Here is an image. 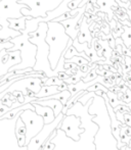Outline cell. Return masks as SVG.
Here are the masks:
<instances>
[{"label":"cell","instance_id":"4316f807","mask_svg":"<svg viewBox=\"0 0 131 150\" xmlns=\"http://www.w3.org/2000/svg\"><path fill=\"white\" fill-rule=\"evenodd\" d=\"M82 0H73V1H70L69 3H68V8L70 9V11H71L72 9H75V8H77L78 6H79V4L81 3Z\"/></svg>","mask_w":131,"mask_h":150},{"label":"cell","instance_id":"7a4b0ae2","mask_svg":"<svg viewBox=\"0 0 131 150\" xmlns=\"http://www.w3.org/2000/svg\"><path fill=\"white\" fill-rule=\"evenodd\" d=\"M88 112L90 115H95L92 120L98 126V131L94 135L93 139V143L95 145L94 150H120L118 148L117 139L112 132L111 119L103 96L93 95L92 102L88 107Z\"/></svg>","mask_w":131,"mask_h":150},{"label":"cell","instance_id":"5bb4252c","mask_svg":"<svg viewBox=\"0 0 131 150\" xmlns=\"http://www.w3.org/2000/svg\"><path fill=\"white\" fill-rule=\"evenodd\" d=\"M34 106V109H35L36 113H38L39 115H41L42 119L44 120V125H47L52 122L56 119V115H54V112L50 107L48 106H44V105H40L38 103L35 102H31Z\"/></svg>","mask_w":131,"mask_h":150},{"label":"cell","instance_id":"7402d4cb","mask_svg":"<svg viewBox=\"0 0 131 150\" xmlns=\"http://www.w3.org/2000/svg\"><path fill=\"white\" fill-rule=\"evenodd\" d=\"M123 40L124 45L127 48L131 47V26H123V33L120 36Z\"/></svg>","mask_w":131,"mask_h":150},{"label":"cell","instance_id":"ffe728a7","mask_svg":"<svg viewBox=\"0 0 131 150\" xmlns=\"http://www.w3.org/2000/svg\"><path fill=\"white\" fill-rule=\"evenodd\" d=\"M71 96L72 95H71V93H70V91L67 89V90L60 91V92H58L56 94L50 95V96H46V97L39 98V99H41V100H46V99H58V100H60L63 104L66 105V103L68 102V100H69Z\"/></svg>","mask_w":131,"mask_h":150},{"label":"cell","instance_id":"603a6c76","mask_svg":"<svg viewBox=\"0 0 131 150\" xmlns=\"http://www.w3.org/2000/svg\"><path fill=\"white\" fill-rule=\"evenodd\" d=\"M98 42L99 43V45L101 46V49H103V52L105 53V59H110L113 54V50L110 46L109 42L107 40H103V39H98Z\"/></svg>","mask_w":131,"mask_h":150},{"label":"cell","instance_id":"7c38bea8","mask_svg":"<svg viewBox=\"0 0 131 150\" xmlns=\"http://www.w3.org/2000/svg\"><path fill=\"white\" fill-rule=\"evenodd\" d=\"M21 60L20 50L6 51V49H2L0 51V78L6 75L11 67L19 64Z\"/></svg>","mask_w":131,"mask_h":150},{"label":"cell","instance_id":"f1b7e54d","mask_svg":"<svg viewBox=\"0 0 131 150\" xmlns=\"http://www.w3.org/2000/svg\"><path fill=\"white\" fill-rule=\"evenodd\" d=\"M56 77H58V79H61V80H63V81H64V80L68 79V78H69L70 76L68 75V74L66 73V71H60V73L58 74V76H56Z\"/></svg>","mask_w":131,"mask_h":150},{"label":"cell","instance_id":"8fae6325","mask_svg":"<svg viewBox=\"0 0 131 150\" xmlns=\"http://www.w3.org/2000/svg\"><path fill=\"white\" fill-rule=\"evenodd\" d=\"M85 12H86V5H83L81 7H77L70 11L71 16H73L60 22L64 26L66 33L69 35V37L72 40L77 38L78 34H79V21L81 20V18L84 16Z\"/></svg>","mask_w":131,"mask_h":150},{"label":"cell","instance_id":"ac0fdd59","mask_svg":"<svg viewBox=\"0 0 131 150\" xmlns=\"http://www.w3.org/2000/svg\"><path fill=\"white\" fill-rule=\"evenodd\" d=\"M32 102L38 103L40 105H44V106H48L53 110L54 115L58 117L60 113H62L63 108H64V104L58 99H46V100H41V99H35Z\"/></svg>","mask_w":131,"mask_h":150},{"label":"cell","instance_id":"52a82bcc","mask_svg":"<svg viewBox=\"0 0 131 150\" xmlns=\"http://www.w3.org/2000/svg\"><path fill=\"white\" fill-rule=\"evenodd\" d=\"M63 0H20L27 7L21 9L23 16L32 18H46L48 11L56 9Z\"/></svg>","mask_w":131,"mask_h":150},{"label":"cell","instance_id":"44dd1931","mask_svg":"<svg viewBox=\"0 0 131 150\" xmlns=\"http://www.w3.org/2000/svg\"><path fill=\"white\" fill-rule=\"evenodd\" d=\"M26 18L27 16H23L22 18H8L9 28L20 32L25 30V28H26Z\"/></svg>","mask_w":131,"mask_h":150},{"label":"cell","instance_id":"3957f363","mask_svg":"<svg viewBox=\"0 0 131 150\" xmlns=\"http://www.w3.org/2000/svg\"><path fill=\"white\" fill-rule=\"evenodd\" d=\"M45 41L49 46L48 60L50 63V67L51 69H54L58 65L62 54L67 50L69 46L73 44V40L66 33L64 26L60 22L49 21L47 22Z\"/></svg>","mask_w":131,"mask_h":150},{"label":"cell","instance_id":"cb8c5ba5","mask_svg":"<svg viewBox=\"0 0 131 150\" xmlns=\"http://www.w3.org/2000/svg\"><path fill=\"white\" fill-rule=\"evenodd\" d=\"M107 96H108V99H109L110 104H111V106L113 107V108H116L118 105H122V104H126V105H127V103H124V102H122V101L118 100V99H117V95H116L114 92H112L111 90H109L107 92Z\"/></svg>","mask_w":131,"mask_h":150},{"label":"cell","instance_id":"9c48e42d","mask_svg":"<svg viewBox=\"0 0 131 150\" xmlns=\"http://www.w3.org/2000/svg\"><path fill=\"white\" fill-rule=\"evenodd\" d=\"M56 129L64 131L65 134L74 141L79 140L80 135L84 131V128L81 127V119L74 115H64L62 122L58 124Z\"/></svg>","mask_w":131,"mask_h":150},{"label":"cell","instance_id":"30bf717a","mask_svg":"<svg viewBox=\"0 0 131 150\" xmlns=\"http://www.w3.org/2000/svg\"><path fill=\"white\" fill-rule=\"evenodd\" d=\"M63 117H64V113H60L58 117H56V119L52 122L47 125H44L43 129L41 130V132L39 134L36 135L34 138L30 140V142L27 144V150H39L41 145L44 143V141L50 136L52 132L58 128V124L62 122Z\"/></svg>","mask_w":131,"mask_h":150},{"label":"cell","instance_id":"d4e9b609","mask_svg":"<svg viewBox=\"0 0 131 150\" xmlns=\"http://www.w3.org/2000/svg\"><path fill=\"white\" fill-rule=\"evenodd\" d=\"M65 62L75 63V64H77L78 67H81V65H83V64H89V61L87 59L83 58L82 56H77V55L73 56V57H71V58H68V59L65 58Z\"/></svg>","mask_w":131,"mask_h":150},{"label":"cell","instance_id":"484cf974","mask_svg":"<svg viewBox=\"0 0 131 150\" xmlns=\"http://www.w3.org/2000/svg\"><path fill=\"white\" fill-rule=\"evenodd\" d=\"M63 80L58 79V77H50V78H47V79L45 80V82L43 83V85H60V84L63 83Z\"/></svg>","mask_w":131,"mask_h":150},{"label":"cell","instance_id":"9a60e30c","mask_svg":"<svg viewBox=\"0 0 131 150\" xmlns=\"http://www.w3.org/2000/svg\"><path fill=\"white\" fill-rule=\"evenodd\" d=\"M70 1H73V0H63L62 3H61L56 9L47 12L46 18H41V22L47 23V22H49V21H52V20H54V18H58V16H63L66 12L70 11V9L68 8V3H69Z\"/></svg>","mask_w":131,"mask_h":150},{"label":"cell","instance_id":"e0dca14e","mask_svg":"<svg viewBox=\"0 0 131 150\" xmlns=\"http://www.w3.org/2000/svg\"><path fill=\"white\" fill-rule=\"evenodd\" d=\"M96 3L99 6V11L103 12L107 14V16L109 18L108 20H112L114 18V9L113 7L118 8L117 2L116 0H96Z\"/></svg>","mask_w":131,"mask_h":150},{"label":"cell","instance_id":"83f0119b","mask_svg":"<svg viewBox=\"0 0 131 150\" xmlns=\"http://www.w3.org/2000/svg\"><path fill=\"white\" fill-rule=\"evenodd\" d=\"M10 47H12V43L9 42V40L5 42H0V51L2 49H9Z\"/></svg>","mask_w":131,"mask_h":150},{"label":"cell","instance_id":"5b68a950","mask_svg":"<svg viewBox=\"0 0 131 150\" xmlns=\"http://www.w3.org/2000/svg\"><path fill=\"white\" fill-rule=\"evenodd\" d=\"M21 35L16 37L10 38L9 42L12 43V47L9 49H6V51H14V50H20L21 52V62L11 67L8 71H14L16 69H23L26 67H33L35 64V56L37 47L35 44L31 43L29 41V33L25 30L21 31Z\"/></svg>","mask_w":131,"mask_h":150},{"label":"cell","instance_id":"d6986e66","mask_svg":"<svg viewBox=\"0 0 131 150\" xmlns=\"http://www.w3.org/2000/svg\"><path fill=\"white\" fill-rule=\"evenodd\" d=\"M58 92H60L58 89V85H42L41 89L39 90V92L36 93L34 96L36 97L37 99L39 98H43V97L46 96H50V95L56 94Z\"/></svg>","mask_w":131,"mask_h":150},{"label":"cell","instance_id":"6da1fadb","mask_svg":"<svg viewBox=\"0 0 131 150\" xmlns=\"http://www.w3.org/2000/svg\"><path fill=\"white\" fill-rule=\"evenodd\" d=\"M92 98L87 101L86 104H82L79 101H76L67 110L65 115H74L81 119V127L84 131L80 135L78 141H74L65 134L64 131L56 129V135L50 139L52 143L56 144L53 150H94L95 145L93 143L94 135L98 131V126L92 119L95 115H90L88 112V107L91 104Z\"/></svg>","mask_w":131,"mask_h":150},{"label":"cell","instance_id":"277c9868","mask_svg":"<svg viewBox=\"0 0 131 150\" xmlns=\"http://www.w3.org/2000/svg\"><path fill=\"white\" fill-rule=\"evenodd\" d=\"M47 32V23L40 22L36 31L29 33V41L35 44L37 47L35 56V64L33 69L36 71H43L44 75L47 78L56 77L58 71L56 69H51L50 63L48 60V54H49V46L46 43L45 37Z\"/></svg>","mask_w":131,"mask_h":150},{"label":"cell","instance_id":"ba28073f","mask_svg":"<svg viewBox=\"0 0 131 150\" xmlns=\"http://www.w3.org/2000/svg\"><path fill=\"white\" fill-rule=\"evenodd\" d=\"M21 120L24 122L26 126V145L30 140L39 134L44 127V120L41 115L36 113L35 110L25 109L20 115Z\"/></svg>","mask_w":131,"mask_h":150},{"label":"cell","instance_id":"4fadbf2b","mask_svg":"<svg viewBox=\"0 0 131 150\" xmlns=\"http://www.w3.org/2000/svg\"><path fill=\"white\" fill-rule=\"evenodd\" d=\"M79 34L77 36V39L80 43H83V42H87L89 44V47L91 46V42L93 39V35L90 32L89 24L87 22V18L86 16H82L81 20L79 21Z\"/></svg>","mask_w":131,"mask_h":150},{"label":"cell","instance_id":"8992f818","mask_svg":"<svg viewBox=\"0 0 131 150\" xmlns=\"http://www.w3.org/2000/svg\"><path fill=\"white\" fill-rule=\"evenodd\" d=\"M20 0H0V39H10L21 35L20 31L9 28L8 18H22L21 9L27 7L26 4L20 3Z\"/></svg>","mask_w":131,"mask_h":150},{"label":"cell","instance_id":"f546056e","mask_svg":"<svg viewBox=\"0 0 131 150\" xmlns=\"http://www.w3.org/2000/svg\"><path fill=\"white\" fill-rule=\"evenodd\" d=\"M88 1H90V0H82V1H81V3L79 4V6H78V7H81V6L85 5V4L87 3Z\"/></svg>","mask_w":131,"mask_h":150},{"label":"cell","instance_id":"2e32d148","mask_svg":"<svg viewBox=\"0 0 131 150\" xmlns=\"http://www.w3.org/2000/svg\"><path fill=\"white\" fill-rule=\"evenodd\" d=\"M14 133H16V144L19 145V147L27 146L26 145V126H25L24 122L21 120L20 117L16 120Z\"/></svg>","mask_w":131,"mask_h":150}]
</instances>
